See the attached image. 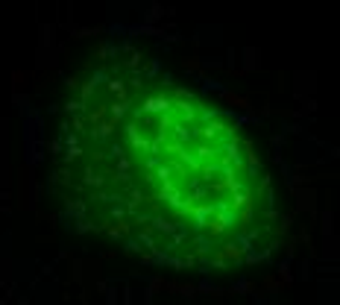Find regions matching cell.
<instances>
[{
    "instance_id": "obj_1",
    "label": "cell",
    "mask_w": 340,
    "mask_h": 305,
    "mask_svg": "<svg viewBox=\"0 0 340 305\" xmlns=\"http://www.w3.org/2000/svg\"><path fill=\"white\" fill-rule=\"evenodd\" d=\"M94 179L126 206L152 244L179 252L232 246L255 220L261 176L220 112L170 85L132 88L88 126Z\"/></svg>"
}]
</instances>
